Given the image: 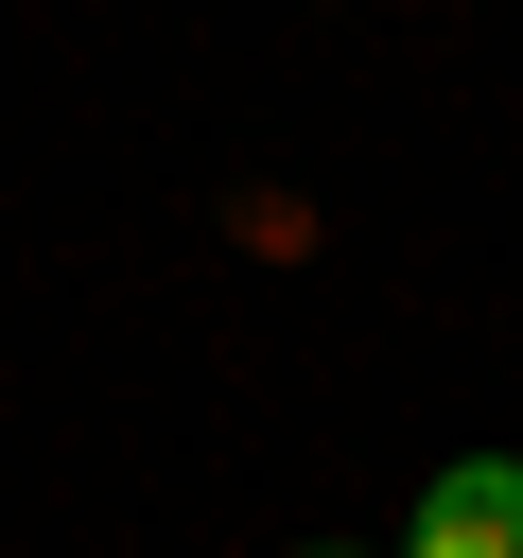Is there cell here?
Listing matches in <instances>:
<instances>
[{
  "label": "cell",
  "instance_id": "1",
  "mask_svg": "<svg viewBox=\"0 0 523 558\" xmlns=\"http://www.w3.org/2000/svg\"><path fill=\"white\" fill-rule=\"evenodd\" d=\"M401 558H523V453H453L418 488V541Z\"/></svg>",
  "mask_w": 523,
  "mask_h": 558
},
{
  "label": "cell",
  "instance_id": "2",
  "mask_svg": "<svg viewBox=\"0 0 523 558\" xmlns=\"http://www.w3.org/2000/svg\"><path fill=\"white\" fill-rule=\"evenodd\" d=\"M296 558H366V541H296Z\"/></svg>",
  "mask_w": 523,
  "mask_h": 558
}]
</instances>
